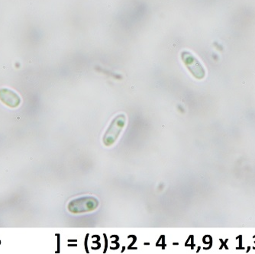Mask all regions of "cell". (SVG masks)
<instances>
[{"label":"cell","instance_id":"cell-1","mask_svg":"<svg viewBox=\"0 0 255 254\" xmlns=\"http://www.w3.org/2000/svg\"><path fill=\"white\" fill-rule=\"evenodd\" d=\"M126 117L123 114L119 115L112 121L111 124L106 131L105 135L103 136V143L106 146H111L117 141L126 126Z\"/></svg>","mask_w":255,"mask_h":254},{"label":"cell","instance_id":"cell-2","mask_svg":"<svg viewBox=\"0 0 255 254\" xmlns=\"http://www.w3.org/2000/svg\"><path fill=\"white\" fill-rule=\"evenodd\" d=\"M98 200L94 197H82L70 202L68 210L74 214L92 212L98 207Z\"/></svg>","mask_w":255,"mask_h":254},{"label":"cell","instance_id":"cell-3","mask_svg":"<svg viewBox=\"0 0 255 254\" xmlns=\"http://www.w3.org/2000/svg\"><path fill=\"white\" fill-rule=\"evenodd\" d=\"M185 54H186V55L183 56V60H184L185 64L187 65V68L190 70V73L193 74V77H196L198 80L204 78L206 72H205L204 68L200 64V61L190 53L186 52Z\"/></svg>","mask_w":255,"mask_h":254},{"label":"cell","instance_id":"cell-4","mask_svg":"<svg viewBox=\"0 0 255 254\" xmlns=\"http://www.w3.org/2000/svg\"><path fill=\"white\" fill-rule=\"evenodd\" d=\"M0 101L11 109H15L21 104V98L13 90L7 88L0 89Z\"/></svg>","mask_w":255,"mask_h":254},{"label":"cell","instance_id":"cell-5","mask_svg":"<svg viewBox=\"0 0 255 254\" xmlns=\"http://www.w3.org/2000/svg\"><path fill=\"white\" fill-rule=\"evenodd\" d=\"M0 245H1V241H0Z\"/></svg>","mask_w":255,"mask_h":254}]
</instances>
